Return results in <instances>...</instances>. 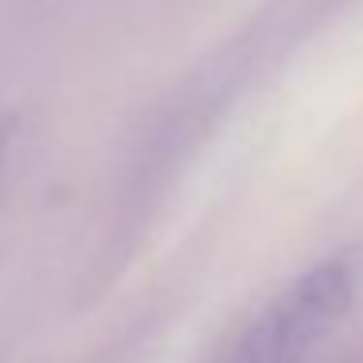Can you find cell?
<instances>
[{
    "instance_id": "6da1fadb",
    "label": "cell",
    "mask_w": 363,
    "mask_h": 363,
    "mask_svg": "<svg viewBox=\"0 0 363 363\" xmlns=\"http://www.w3.org/2000/svg\"><path fill=\"white\" fill-rule=\"evenodd\" d=\"M363 258L344 250L301 274L250 328L238 347V363H301L352 308Z\"/></svg>"
},
{
    "instance_id": "7a4b0ae2",
    "label": "cell",
    "mask_w": 363,
    "mask_h": 363,
    "mask_svg": "<svg viewBox=\"0 0 363 363\" xmlns=\"http://www.w3.org/2000/svg\"><path fill=\"white\" fill-rule=\"evenodd\" d=\"M0 149H4V129H0Z\"/></svg>"
}]
</instances>
